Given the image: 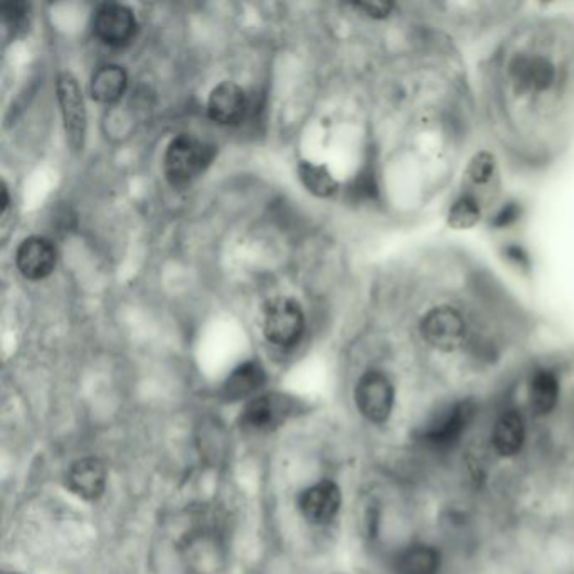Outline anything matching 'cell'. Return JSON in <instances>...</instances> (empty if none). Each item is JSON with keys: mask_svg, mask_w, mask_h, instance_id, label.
I'll return each instance as SVG.
<instances>
[{"mask_svg": "<svg viewBox=\"0 0 574 574\" xmlns=\"http://www.w3.org/2000/svg\"><path fill=\"white\" fill-rule=\"evenodd\" d=\"M397 574H438L441 570V554L435 546L411 544L398 553L394 560Z\"/></svg>", "mask_w": 574, "mask_h": 574, "instance_id": "cell-18", "label": "cell"}, {"mask_svg": "<svg viewBox=\"0 0 574 574\" xmlns=\"http://www.w3.org/2000/svg\"><path fill=\"white\" fill-rule=\"evenodd\" d=\"M56 262H58V251L48 238H26L15 251L19 272L27 280L39 282L48 278L55 272Z\"/></svg>", "mask_w": 574, "mask_h": 574, "instance_id": "cell-11", "label": "cell"}, {"mask_svg": "<svg viewBox=\"0 0 574 574\" xmlns=\"http://www.w3.org/2000/svg\"><path fill=\"white\" fill-rule=\"evenodd\" d=\"M298 179L303 187L320 199L335 196L338 193V182L328 165L313 164V162H300L298 164Z\"/></svg>", "mask_w": 574, "mask_h": 574, "instance_id": "cell-20", "label": "cell"}, {"mask_svg": "<svg viewBox=\"0 0 574 574\" xmlns=\"http://www.w3.org/2000/svg\"><path fill=\"white\" fill-rule=\"evenodd\" d=\"M477 415V403L473 400L457 401L444 413L436 416L420 432L423 444L435 450H447L462 440L463 433L472 425Z\"/></svg>", "mask_w": 574, "mask_h": 574, "instance_id": "cell-6", "label": "cell"}, {"mask_svg": "<svg viewBox=\"0 0 574 574\" xmlns=\"http://www.w3.org/2000/svg\"><path fill=\"white\" fill-rule=\"evenodd\" d=\"M298 509L309 523L322 526L332 523L342 507V492L332 480H322L298 495Z\"/></svg>", "mask_w": 574, "mask_h": 574, "instance_id": "cell-10", "label": "cell"}, {"mask_svg": "<svg viewBox=\"0 0 574 574\" xmlns=\"http://www.w3.org/2000/svg\"><path fill=\"white\" fill-rule=\"evenodd\" d=\"M139 22L134 11L117 2H105L96 8L93 15V31L102 43L112 48H124L134 41Z\"/></svg>", "mask_w": 574, "mask_h": 574, "instance_id": "cell-8", "label": "cell"}, {"mask_svg": "<svg viewBox=\"0 0 574 574\" xmlns=\"http://www.w3.org/2000/svg\"><path fill=\"white\" fill-rule=\"evenodd\" d=\"M460 187L475 194L484 203L489 218V215L505 199L502 165L495 150L477 149L467 159Z\"/></svg>", "mask_w": 574, "mask_h": 574, "instance_id": "cell-3", "label": "cell"}, {"mask_svg": "<svg viewBox=\"0 0 574 574\" xmlns=\"http://www.w3.org/2000/svg\"><path fill=\"white\" fill-rule=\"evenodd\" d=\"M216 157V147L193 135L182 134L169 144L164 156V174L175 190L191 186Z\"/></svg>", "mask_w": 574, "mask_h": 574, "instance_id": "cell-2", "label": "cell"}, {"mask_svg": "<svg viewBox=\"0 0 574 574\" xmlns=\"http://www.w3.org/2000/svg\"><path fill=\"white\" fill-rule=\"evenodd\" d=\"M0 213L2 215H5V211H8L9 203H11V197H9V190L8 186H5V182H2V190H0Z\"/></svg>", "mask_w": 574, "mask_h": 574, "instance_id": "cell-22", "label": "cell"}, {"mask_svg": "<svg viewBox=\"0 0 574 574\" xmlns=\"http://www.w3.org/2000/svg\"><path fill=\"white\" fill-rule=\"evenodd\" d=\"M59 106H61L62 125H65L68 144L74 152H81L87 142L88 115L83 93L77 78L70 71H62L56 80Z\"/></svg>", "mask_w": 574, "mask_h": 574, "instance_id": "cell-7", "label": "cell"}, {"mask_svg": "<svg viewBox=\"0 0 574 574\" xmlns=\"http://www.w3.org/2000/svg\"><path fill=\"white\" fill-rule=\"evenodd\" d=\"M294 413V401L284 394L269 393L251 398L241 411L240 423L253 433H268L287 422Z\"/></svg>", "mask_w": 574, "mask_h": 574, "instance_id": "cell-9", "label": "cell"}, {"mask_svg": "<svg viewBox=\"0 0 574 574\" xmlns=\"http://www.w3.org/2000/svg\"><path fill=\"white\" fill-rule=\"evenodd\" d=\"M66 485L83 501H99L106 489V469L95 457L81 458L66 473Z\"/></svg>", "mask_w": 574, "mask_h": 574, "instance_id": "cell-14", "label": "cell"}, {"mask_svg": "<svg viewBox=\"0 0 574 574\" xmlns=\"http://www.w3.org/2000/svg\"><path fill=\"white\" fill-rule=\"evenodd\" d=\"M266 372L259 360H246L240 364L222 382L221 394L226 401H241L255 398L253 394L265 386Z\"/></svg>", "mask_w": 574, "mask_h": 574, "instance_id": "cell-16", "label": "cell"}, {"mask_svg": "<svg viewBox=\"0 0 574 574\" xmlns=\"http://www.w3.org/2000/svg\"><path fill=\"white\" fill-rule=\"evenodd\" d=\"M250 112L246 91L233 81H222L211 91L208 102L209 118L225 127L243 124Z\"/></svg>", "mask_w": 574, "mask_h": 574, "instance_id": "cell-12", "label": "cell"}, {"mask_svg": "<svg viewBox=\"0 0 574 574\" xmlns=\"http://www.w3.org/2000/svg\"><path fill=\"white\" fill-rule=\"evenodd\" d=\"M2 22H4L8 33L18 34L19 31L26 27L27 15H30V5L26 2H8L0 8Z\"/></svg>", "mask_w": 574, "mask_h": 574, "instance_id": "cell-21", "label": "cell"}, {"mask_svg": "<svg viewBox=\"0 0 574 574\" xmlns=\"http://www.w3.org/2000/svg\"><path fill=\"white\" fill-rule=\"evenodd\" d=\"M485 118L502 152L548 168L574 139V21L536 15L514 22L485 61Z\"/></svg>", "mask_w": 574, "mask_h": 574, "instance_id": "cell-1", "label": "cell"}, {"mask_svg": "<svg viewBox=\"0 0 574 574\" xmlns=\"http://www.w3.org/2000/svg\"><path fill=\"white\" fill-rule=\"evenodd\" d=\"M354 401L363 418L375 425H382L393 415L397 403L393 379L381 369H369L357 381Z\"/></svg>", "mask_w": 574, "mask_h": 574, "instance_id": "cell-5", "label": "cell"}, {"mask_svg": "<svg viewBox=\"0 0 574 574\" xmlns=\"http://www.w3.org/2000/svg\"><path fill=\"white\" fill-rule=\"evenodd\" d=\"M485 219H487V208L484 203L470 191L458 187L445 209V221L448 228L466 231V229L477 228Z\"/></svg>", "mask_w": 574, "mask_h": 574, "instance_id": "cell-15", "label": "cell"}, {"mask_svg": "<svg viewBox=\"0 0 574 574\" xmlns=\"http://www.w3.org/2000/svg\"><path fill=\"white\" fill-rule=\"evenodd\" d=\"M306 332V315L297 300L272 298L263 310V334L273 346L290 349L297 346Z\"/></svg>", "mask_w": 574, "mask_h": 574, "instance_id": "cell-4", "label": "cell"}, {"mask_svg": "<svg viewBox=\"0 0 574 574\" xmlns=\"http://www.w3.org/2000/svg\"><path fill=\"white\" fill-rule=\"evenodd\" d=\"M492 444L502 457H516L526 444V420L519 410H507L498 416L492 432Z\"/></svg>", "mask_w": 574, "mask_h": 574, "instance_id": "cell-17", "label": "cell"}, {"mask_svg": "<svg viewBox=\"0 0 574 574\" xmlns=\"http://www.w3.org/2000/svg\"><path fill=\"white\" fill-rule=\"evenodd\" d=\"M529 407L535 416H548L556 410L561 398V376L554 367L539 366L527 382Z\"/></svg>", "mask_w": 574, "mask_h": 574, "instance_id": "cell-13", "label": "cell"}, {"mask_svg": "<svg viewBox=\"0 0 574 574\" xmlns=\"http://www.w3.org/2000/svg\"><path fill=\"white\" fill-rule=\"evenodd\" d=\"M11 574H19V573H11Z\"/></svg>", "mask_w": 574, "mask_h": 574, "instance_id": "cell-23", "label": "cell"}, {"mask_svg": "<svg viewBox=\"0 0 574 574\" xmlns=\"http://www.w3.org/2000/svg\"><path fill=\"white\" fill-rule=\"evenodd\" d=\"M127 84V73L122 66H100L99 70L91 77L90 93L95 102L102 103V105H112L124 96Z\"/></svg>", "mask_w": 574, "mask_h": 574, "instance_id": "cell-19", "label": "cell"}]
</instances>
